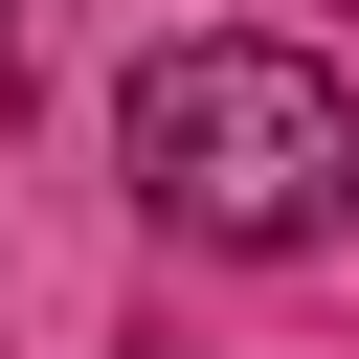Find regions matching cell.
Wrapping results in <instances>:
<instances>
[{"label": "cell", "instance_id": "6da1fadb", "mask_svg": "<svg viewBox=\"0 0 359 359\" xmlns=\"http://www.w3.org/2000/svg\"><path fill=\"white\" fill-rule=\"evenodd\" d=\"M135 202L202 224V247H314V224L359 202V90H337L314 45L202 22V45L135 67Z\"/></svg>", "mask_w": 359, "mask_h": 359}, {"label": "cell", "instance_id": "7a4b0ae2", "mask_svg": "<svg viewBox=\"0 0 359 359\" xmlns=\"http://www.w3.org/2000/svg\"><path fill=\"white\" fill-rule=\"evenodd\" d=\"M0 112H22V22H0Z\"/></svg>", "mask_w": 359, "mask_h": 359}]
</instances>
